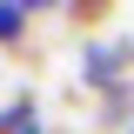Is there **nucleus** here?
<instances>
[{"mask_svg": "<svg viewBox=\"0 0 134 134\" xmlns=\"http://www.w3.org/2000/svg\"><path fill=\"white\" fill-rule=\"evenodd\" d=\"M81 87L100 100H114L134 87V34H100L81 47Z\"/></svg>", "mask_w": 134, "mask_h": 134, "instance_id": "f257e3e1", "label": "nucleus"}, {"mask_svg": "<svg viewBox=\"0 0 134 134\" xmlns=\"http://www.w3.org/2000/svg\"><path fill=\"white\" fill-rule=\"evenodd\" d=\"M0 134H47V121H40V100H34V94H14L7 107H0Z\"/></svg>", "mask_w": 134, "mask_h": 134, "instance_id": "f03ea898", "label": "nucleus"}, {"mask_svg": "<svg viewBox=\"0 0 134 134\" xmlns=\"http://www.w3.org/2000/svg\"><path fill=\"white\" fill-rule=\"evenodd\" d=\"M34 14L40 7H27V0H0V47H20L27 27H34Z\"/></svg>", "mask_w": 134, "mask_h": 134, "instance_id": "7ed1b4c3", "label": "nucleus"}]
</instances>
